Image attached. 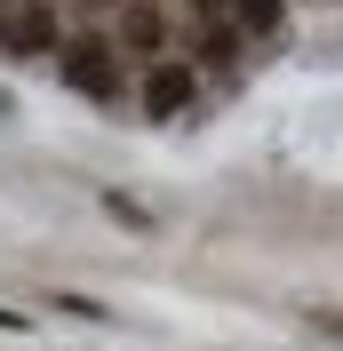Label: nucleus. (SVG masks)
<instances>
[{"label":"nucleus","mask_w":343,"mask_h":351,"mask_svg":"<svg viewBox=\"0 0 343 351\" xmlns=\"http://www.w3.org/2000/svg\"><path fill=\"white\" fill-rule=\"evenodd\" d=\"M112 48H128V56H144V64H168V56H160V48H168V16H160V0H128Z\"/></svg>","instance_id":"obj_3"},{"label":"nucleus","mask_w":343,"mask_h":351,"mask_svg":"<svg viewBox=\"0 0 343 351\" xmlns=\"http://www.w3.org/2000/svg\"><path fill=\"white\" fill-rule=\"evenodd\" d=\"M192 8H200V16H224V8H232V0H192Z\"/></svg>","instance_id":"obj_6"},{"label":"nucleus","mask_w":343,"mask_h":351,"mask_svg":"<svg viewBox=\"0 0 343 351\" xmlns=\"http://www.w3.org/2000/svg\"><path fill=\"white\" fill-rule=\"evenodd\" d=\"M192 96H200V72L192 64H144V112L152 120H176Z\"/></svg>","instance_id":"obj_4"},{"label":"nucleus","mask_w":343,"mask_h":351,"mask_svg":"<svg viewBox=\"0 0 343 351\" xmlns=\"http://www.w3.org/2000/svg\"><path fill=\"white\" fill-rule=\"evenodd\" d=\"M0 8H8V0H0Z\"/></svg>","instance_id":"obj_9"},{"label":"nucleus","mask_w":343,"mask_h":351,"mask_svg":"<svg viewBox=\"0 0 343 351\" xmlns=\"http://www.w3.org/2000/svg\"><path fill=\"white\" fill-rule=\"evenodd\" d=\"M0 48H8V56H56V16H48L40 0H32V8H0Z\"/></svg>","instance_id":"obj_2"},{"label":"nucleus","mask_w":343,"mask_h":351,"mask_svg":"<svg viewBox=\"0 0 343 351\" xmlns=\"http://www.w3.org/2000/svg\"><path fill=\"white\" fill-rule=\"evenodd\" d=\"M320 328H327V335H343V311H320Z\"/></svg>","instance_id":"obj_7"},{"label":"nucleus","mask_w":343,"mask_h":351,"mask_svg":"<svg viewBox=\"0 0 343 351\" xmlns=\"http://www.w3.org/2000/svg\"><path fill=\"white\" fill-rule=\"evenodd\" d=\"M56 72H64L72 96L104 104L112 88H120V48H112V40H64V48H56Z\"/></svg>","instance_id":"obj_1"},{"label":"nucleus","mask_w":343,"mask_h":351,"mask_svg":"<svg viewBox=\"0 0 343 351\" xmlns=\"http://www.w3.org/2000/svg\"><path fill=\"white\" fill-rule=\"evenodd\" d=\"M88 8H112V0H88Z\"/></svg>","instance_id":"obj_8"},{"label":"nucleus","mask_w":343,"mask_h":351,"mask_svg":"<svg viewBox=\"0 0 343 351\" xmlns=\"http://www.w3.org/2000/svg\"><path fill=\"white\" fill-rule=\"evenodd\" d=\"M232 16H239V32H256V40H272L279 24H287V0H232Z\"/></svg>","instance_id":"obj_5"}]
</instances>
